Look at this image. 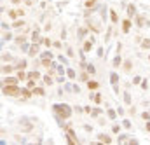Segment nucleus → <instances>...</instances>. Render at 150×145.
Returning a JSON list of instances; mask_svg holds the SVG:
<instances>
[{"label": "nucleus", "instance_id": "f257e3e1", "mask_svg": "<svg viewBox=\"0 0 150 145\" xmlns=\"http://www.w3.org/2000/svg\"><path fill=\"white\" fill-rule=\"evenodd\" d=\"M4 95H7V96H18L19 95V87L16 84H5L4 86Z\"/></svg>", "mask_w": 150, "mask_h": 145}, {"label": "nucleus", "instance_id": "7ed1b4c3", "mask_svg": "<svg viewBox=\"0 0 150 145\" xmlns=\"http://www.w3.org/2000/svg\"><path fill=\"white\" fill-rule=\"evenodd\" d=\"M129 28H131V21H129V19H126V21L122 23V30H124V33H127V32H129Z\"/></svg>", "mask_w": 150, "mask_h": 145}, {"label": "nucleus", "instance_id": "39448f33", "mask_svg": "<svg viewBox=\"0 0 150 145\" xmlns=\"http://www.w3.org/2000/svg\"><path fill=\"white\" fill-rule=\"evenodd\" d=\"M100 140H101V142H105V144H110V138H108L107 135H100Z\"/></svg>", "mask_w": 150, "mask_h": 145}, {"label": "nucleus", "instance_id": "f03ea898", "mask_svg": "<svg viewBox=\"0 0 150 145\" xmlns=\"http://www.w3.org/2000/svg\"><path fill=\"white\" fill-rule=\"evenodd\" d=\"M56 110H59V112L63 114V117H68V115H70V110H68V107H56Z\"/></svg>", "mask_w": 150, "mask_h": 145}, {"label": "nucleus", "instance_id": "9d476101", "mask_svg": "<svg viewBox=\"0 0 150 145\" xmlns=\"http://www.w3.org/2000/svg\"><path fill=\"white\" fill-rule=\"evenodd\" d=\"M18 79H19V80H25V79H26L25 72H19V73H18Z\"/></svg>", "mask_w": 150, "mask_h": 145}, {"label": "nucleus", "instance_id": "6e6552de", "mask_svg": "<svg viewBox=\"0 0 150 145\" xmlns=\"http://www.w3.org/2000/svg\"><path fill=\"white\" fill-rule=\"evenodd\" d=\"M110 16H112V21H113V23H117V14H115V11H110Z\"/></svg>", "mask_w": 150, "mask_h": 145}, {"label": "nucleus", "instance_id": "423d86ee", "mask_svg": "<svg viewBox=\"0 0 150 145\" xmlns=\"http://www.w3.org/2000/svg\"><path fill=\"white\" fill-rule=\"evenodd\" d=\"M143 49H150V38H145L143 40V45H142Z\"/></svg>", "mask_w": 150, "mask_h": 145}, {"label": "nucleus", "instance_id": "20e7f679", "mask_svg": "<svg viewBox=\"0 0 150 145\" xmlns=\"http://www.w3.org/2000/svg\"><path fill=\"white\" fill-rule=\"evenodd\" d=\"M5 84H18V79H14V77H7V79H5Z\"/></svg>", "mask_w": 150, "mask_h": 145}, {"label": "nucleus", "instance_id": "f8f14e48", "mask_svg": "<svg viewBox=\"0 0 150 145\" xmlns=\"http://www.w3.org/2000/svg\"><path fill=\"white\" fill-rule=\"evenodd\" d=\"M91 49V42H86V45H84V51H89Z\"/></svg>", "mask_w": 150, "mask_h": 145}, {"label": "nucleus", "instance_id": "ddd939ff", "mask_svg": "<svg viewBox=\"0 0 150 145\" xmlns=\"http://www.w3.org/2000/svg\"><path fill=\"white\" fill-rule=\"evenodd\" d=\"M110 79H112V82H113V84L117 82V75H115V73H112V77H110Z\"/></svg>", "mask_w": 150, "mask_h": 145}, {"label": "nucleus", "instance_id": "9b49d317", "mask_svg": "<svg viewBox=\"0 0 150 145\" xmlns=\"http://www.w3.org/2000/svg\"><path fill=\"white\" fill-rule=\"evenodd\" d=\"M93 5H94V0H87L86 2V7H93Z\"/></svg>", "mask_w": 150, "mask_h": 145}, {"label": "nucleus", "instance_id": "0eeeda50", "mask_svg": "<svg viewBox=\"0 0 150 145\" xmlns=\"http://www.w3.org/2000/svg\"><path fill=\"white\" fill-rule=\"evenodd\" d=\"M87 87H89V89H98V82H89Z\"/></svg>", "mask_w": 150, "mask_h": 145}, {"label": "nucleus", "instance_id": "4468645a", "mask_svg": "<svg viewBox=\"0 0 150 145\" xmlns=\"http://www.w3.org/2000/svg\"><path fill=\"white\" fill-rule=\"evenodd\" d=\"M149 60H150V58H149Z\"/></svg>", "mask_w": 150, "mask_h": 145}, {"label": "nucleus", "instance_id": "1a4fd4ad", "mask_svg": "<svg viewBox=\"0 0 150 145\" xmlns=\"http://www.w3.org/2000/svg\"><path fill=\"white\" fill-rule=\"evenodd\" d=\"M28 77H30V79H38L40 75H38L37 72H30V75H28Z\"/></svg>", "mask_w": 150, "mask_h": 145}]
</instances>
